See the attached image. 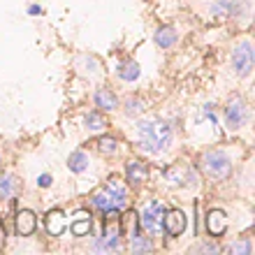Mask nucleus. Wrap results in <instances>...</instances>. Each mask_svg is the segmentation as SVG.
<instances>
[{"mask_svg": "<svg viewBox=\"0 0 255 255\" xmlns=\"http://www.w3.org/2000/svg\"><path fill=\"white\" fill-rule=\"evenodd\" d=\"M35 230H37V216L33 211H28V209L19 211L16 214V232L21 237H30Z\"/></svg>", "mask_w": 255, "mask_h": 255, "instance_id": "10", "label": "nucleus"}, {"mask_svg": "<svg viewBox=\"0 0 255 255\" xmlns=\"http://www.w3.org/2000/svg\"><path fill=\"white\" fill-rule=\"evenodd\" d=\"M197 123H211L216 132H218V114H216V107L209 102L204 107H200V114H197Z\"/></svg>", "mask_w": 255, "mask_h": 255, "instance_id": "21", "label": "nucleus"}, {"mask_svg": "<svg viewBox=\"0 0 255 255\" xmlns=\"http://www.w3.org/2000/svg\"><path fill=\"white\" fill-rule=\"evenodd\" d=\"M77 70H81V72L88 74V77H100V74H102L100 61H98L95 56H91V54L77 56Z\"/></svg>", "mask_w": 255, "mask_h": 255, "instance_id": "13", "label": "nucleus"}, {"mask_svg": "<svg viewBox=\"0 0 255 255\" xmlns=\"http://www.w3.org/2000/svg\"><path fill=\"white\" fill-rule=\"evenodd\" d=\"M202 169L211 181H225L232 174V158L225 148H209L202 153Z\"/></svg>", "mask_w": 255, "mask_h": 255, "instance_id": "2", "label": "nucleus"}, {"mask_svg": "<svg viewBox=\"0 0 255 255\" xmlns=\"http://www.w3.org/2000/svg\"><path fill=\"white\" fill-rule=\"evenodd\" d=\"M230 253H237V255H251V251H253V244H251V239L246 237V239H242V242H235L230 244Z\"/></svg>", "mask_w": 255, "mask_h": 255, "instance_id": "25", "label": "nucleus"}, {"mask_svg": "<svg viewBox=\"0 0 255 255\" xmlns=\"http://www.w3.org/2000/svg\"><path fill=\"white\" fill-rule=\"evenodd\" d=\"M126 116H139L144 112V100H141L139 95H132V98H128L126 100Z\"/></svg>", "mask_w": 255, "mask_h": 255, "instance_id": "23", "label": "nucleus"}, {"mask_svg": "<svg viewBox=\"0 0 255 255\" xmlns=\"http://www.w3.org/2000/svg\"><path fill=\"white\" fill-rule=\"evenodd\" d=\"M204 221H207V232L211 237H221L223 232L228 230V216H225V211H221V209L209 211Z\"/></svg>", "mask_w": 255, "mask_h": 255, "instance_id": "9", "label": "nucleus"}, {"mask_svg": "<svg viewBox=\"0 0 255 255\" xmlns=\"http://www.w3.org/2000/svg\"><path fill=\"white\" fill-rule=\"evenodd\" d=\"M84 123H86V130H91V132H102V130L107 128L105 119H102L98 112H88V114L84 116Z\"/></svg>", "mask_w": 255, "mask_h": 255, "instance_id": "22", "label": "nucleus"}, {"mask_svg": "<svg viewBox=\"0 0 255 255\" xmlns=\"http://www.w3.org/2000/svg\"><path fill=\"white\" fill-rule=\"evenodd\" d=\"M121 232H123V225L119 218H105V232H102V237L93 244V249L105 251V253L119 251L121 249Z\"/></svg>", "mask_w": 255, "mask_h": 255, "instance_id": "6", "label": "nucleus"}, {"mask_svg": "<svg viewBox=\"0 0 255 255\" xmlns=\"http://www.w3.org/2000/svg\"><path fill=\"white\" fill-rule=\"evenodd\" d=\"M230 63H232V70L239 79H249L251 72H253V63H255V51H253V42L251 40H242L232 49V56H230Z\"/></svg>", "mask_w": 255, "mask_h": 255, "instance_id": "4", "label": "nucleus"}, {"mask_svg": "<svg viewBox=\"0 0 255 255\" xmlns=\"http://www.w3.org/2000/svg\"><path fill=\"white\" fill-rule=\"evenodd\" d=\"M162 230H165L169 237H179L183 230H186V214H183L181 209L165 211V218H162Z\"/></svg>", "mask_w": 255, "mask_h": 255, "instance_id": "8", "label": "nucleus"}, {"mask_svg": "<svg viewBox=\"0 0 255 255\" xmlns=\"http://www.w3.org/2000/svg\"><path fill=\"white\" fill-rule=\"evenodd\" d=\"M98 148H100V153L105 155H114L119 151V144H116L114 137H100L98 139Z\"/></svg>", "mask_w": 255, "mask_h": 255, "instance_id": "24", "label": "nucleus"}, {"mask_svg": "<svg viewBox=\"0 0 255 255\" xmlns=\"http://www.w3.org/2000/svg\"><path fill=\"white\" fill-rule=\"evenodd\" d=\"M153 40L160 49H172L176 44V40H179V35H176V30L172 26H160L158 30H155Z\"/></svg>", "mask_w": 255, "mask_h": 255, "instance_id": "15", "label": "nucleus"}, {"mask_svg": "<svg viewBox=\"0 0 255 255\" xmlns=\"http://www.w3.org/2000/svg\"><path fill=\"white\" fill-rule=\"evenodd\" d=\"M249 121H251V112H249L246 100H244L242 95L230 98V102L223 109V123H225V128H228L230 132H237V130L249 126Z\"/></svg>", "mask_w": 255, "mask_h": 255, "instance_id": "3", "label": "nucleus"}, {"mask_svg": "<svg viewBox=\"0 0 255 255\" xmlns=\"http://www.w3.org/2000/svg\"><path fill=\"white\" fill-rule=\"evenodd\" d=\"M16 188H19V181H16V176H14V174L0 176V197L9 200V197H14Z\"/></svg>", "mask_w": 255, "mask_h": 255, "instance_id": "20", "label": "nucleus"}, {"mask_svg": "<svg viewBox=\"0 0 255 255\" xmlns=\"http://www.w3.org/2000/svg\"><path fill=\"white\" fill-rule=\"evenodd\" d=\"M116 74H119V79H121V81H126V84H132V81L139 79V74H141L139 63H137V61H130V58H128V61H123L121 65H119Z\"/></svg>", "mask_w": 255, "mask_h": 255, "instance_id": "16", "label": "nucleus"}, {"mask_svg": "<svg viewBox=\"0 0 255 255\" xmlns=\"http://www.w3.org/2000/svg\"><path fill=\"white\" fill-rule=\"evenodd\" d=\"M28 14H30V16H42L44 9H42V5H28Z\"/></svg>", "mask_w": 255, "mask_h": 255, "instance_id": "27", "label": "nucleus"}, {"mask_svg": "<svg viewBox=\"0 0 255 255\" xmlns=\"http://www.w3.org/2000/svg\"><path fill=\"white\" fill-rule=\"evenodd\" d=\"M162 218H165V207L158 200L148 202L144 211L137 216V228H141L148 235H160L162 232Z\"/></svg>", "mask_w": 255, "mask_h": 255, "instance_id": "5", "label": "nucleus"}, {"mask_svg": "<svg viewBox=\"0 0 255 255\" xmlns=\"http://www.w3.org/2000/svg\"><path fill=\"white\" fill-rule=\"evenodd\" d=\"M91 165V158H88L86 151H72L70 158H67V169L72 172V174H84Z\"/></svg>", "mask_w": 255, "mask_h": 255, "instance_id": "14", "label": "nucleus"}, {"mask_svg": "<svg viewBox=\"0 0 255 255\" xmlns=\"http://www.w3.org/2000/svg\"><path fill=\"white\" fill-rule=\"evenodd\" d=\"M51 181H54V179H51V174H40L37 186H40V188H49V186H51Z\"/></svg>", "mask_w": 255, "mask_h": 255, "instance_id": "26", "label": "nucleus"}, {"mask_svg": "<svg viewBox=\"0 0 255 255\" xmlns=\"http://www.w3.org/2000/svg\"><path fill=\"white\" fill-rule=\"evenodd\" d=\"M2 242H5V232H2V228H0V246H2Z\"/></svg>", "mask_w": 255, "mask_h": 255, "instance_id": "29", "label": "nucleus"}, {"mask_svg": "<svg viewBox=\"0 0 255 255\" xmlns=\"http://www.w3.org/2000/svg\"><path fill=\"white\" fill-rule=\"evenodd\" d=\"M197 251H207V253H218V246H209V244H204V246H197Z\"/></svg>", "mask_w": 255, "mask_h": 255, "instance_id": "28", "label": "nucleus"}, {"mask_svg": "<svg viewBox=\"0 0 255 255\" xmlns=\"http://www.w3.org/2000/svg\"><path fill=\"white\" fill-rule=\"evenodd\" d=\"M126 179L130 183H141V181H146L148 179V169L144 162L139 160H130L126 165Z\"/></svg>", "mask_w": 255, "mask_h": 255, "instance_id": "17", "label": "nucleus"}, {"mask_svg": "<svg viewBox=\"0 0 255 255\" xmlns=\"http://www.w3.org/2000/svg\"><path fill=\"white\" fill-rule=\"evenodd\" d=\"M65 225H67V221H65V214H63V211L54 209V211H49L47 214V230H49V235L51 237L63 235Z\"/></svg>", "mask_w": 255, "mask_h": 255, "instance_id": "18", "label": "nucleus"}, {"mask_svg": "<svg viewBox=\"0 0 255 255\" xmlns=\"http://www.w3.org/2000/svg\"><path fill=\"white\" fill-rule=\"evenodd\" d=\"M130 251L132 253H151L153 251V242L148 237L139 235V230H134L132 235H130Z\"/></svg>", "mask_w": 255, "mask_h": 255, "instance_id": "19", "label": "nucleus"}, {"mask_svg": "<svg viewBox=\"0 0 255 255\" xmlns=\"http://www.w3.org/2000/svg\"><path fill=\"white\" fill-rule=\"evenodd\" d=\"M174 141V128L162 119H144L137 123V144L141 151H146L151 155H160L169 151Z\"/></svg>", "mask_w": 255, "mask_h": 255, "instance_id": "1", "label": "nucleus"}, {"mask_svg": "<svg viewBox=\"0 0 255 255\" xmlns=\"http://www.w3.org/2000/svg\"><path fill=\"white\" fill-rule=\"evenodd\" d=\"M105 190H107V195L114 200V204H116L119 211H126V209L130 207V193H128V186L121 181V179L112 176V179L107 181V186H105Z\"/></svg>", "mask_w": 255, "mask_h": 255, "instance_id": "7", "label": "nucleus"}, {"mask_svg": "<svg viewBox=\"0 0 255 255\" xmlns=\"http://www.w3.org/2000/svg\"><path fill=\"white\" fill-rule=\"evenodd\" d=\"M70 230H72L74 237H86V235H91V230H93L91 214H88V211H79V214L72 218V223H70Z\"/></svg>", "mask_w": 255, "mask_h": 255, "instance_id": "12", "label": "nucleus"}, {"mask_svg": "<svg viewBox=\"0 0 255 255\" xmlns=\"http://www.w3.org/2000/svg\"><path fill=\"white\" fill-rule=\"evenodd\" d=\"M93 102L95 107L102 109V112H114L119 107V98H116L114 91H109V88H98L93 95Z\"/></svg>", "mask_w": 255, "mask_h": 255, "instance_id": "11", "label": "nucleus"}]
</instances>
